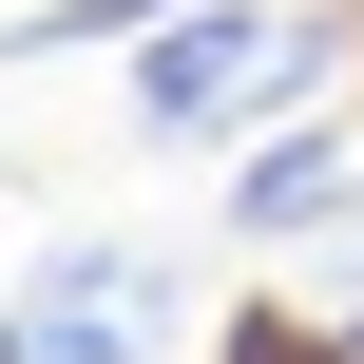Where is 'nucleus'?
I'll list each match as a JSON object with an SVG mask.
<instances>
[{
  "label": "nucleus",
  "instance_id": "nucleus-2",
  "mask_svg": "<svg viewBox=\"0 0 364 364\" xmlns=\"http://www.w3.org/2000/svg\"><path fill=\"white\" fill-rule=\"evenodd\" d=\"M154 307H173V269L134 230H96V250H58L19 288V364H154Z\"/></svg>",
  "mask_w": 364,
  "mask_h": 364
},
{
  "label": "nucleus",
  "instance_id": "nucleus-3",
  "mask_svg": "<svg viewBox=\"0 0 364 364\" xmlns=\"http://www.w3.org/2000/svg\"><path fill=\"white\" fill-rule=\"evenodd\" d=\"M346 211H364V134H326V115H269V134L230 154V230H250V250L346 230Z\"/></svg>",
  "mask_w": 364,
  "mask_h": 364
},
{
  "label": "nucleus",
  "instance_id": "nucleus-1",
  "mask_svg": "<svg viewBox=\"0 0 364 364\" xmlns=\"http://www.w3.org/2000/svg\"><path fill=\"white\" fill-rule=\"evenodd\" d=\"M326 0H192V19H154L134 38V134H250V115H288L307 77H326Z\"/></svg>",
  "mask_w": 364,
  "mask_h": 364
},
{
  "label": "nucleus",
  "instance_id": "nucleus-4",
  "mask_svg": "<svg viewBox=\"0 0 364 364\" xmlns=\"http://www.w3.org/2000/svg\"><path fill=\"white\" fill-rule=\"evenodd\" d=\"M0 364H19V307H0Z\"/></svg>",
  "mask_w": 364,
  "mask_h": 364
}]
</instances>
